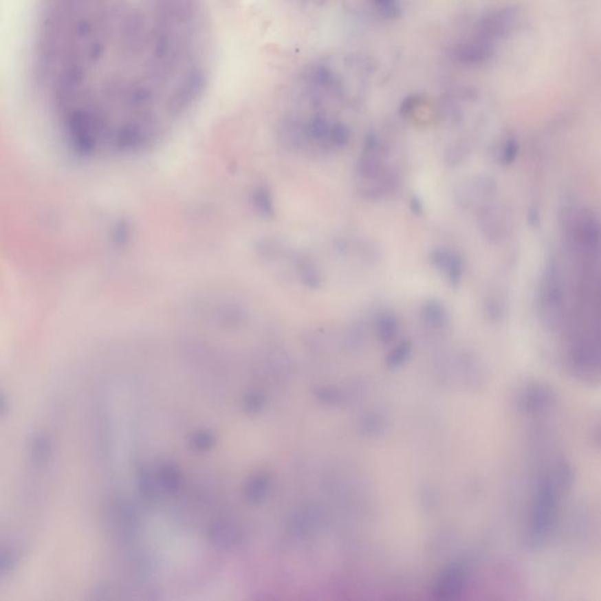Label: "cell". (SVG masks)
Listing matches in <instances>:
<instances>
[{
  "instance_id": "30bf717a",
  "label": "cell",
  "mask_w": 601,
  "mask_h": 601,
  "mask_svg": "<svg viewBox=\"0 0 601 601\" xmlns=\"http://www.w3.org/2000/svg\"><path fill=\"white\" fill-rule=\"evenodd\" d=\"M382 16L386 19H398L401 18L402 10L400 0H373Z\"/></svg>"
},
{
  "instance_id": "52a82bcc",
  "label": "cell",
  "mask_w": 601,
  "mask_h": 601,
  "mask_svg": "<svg viewBox=\"0 0 601 601\" xmlns=\"http://www.w3.org/2000/svg\"><path fill=\"white\" fill-rule=\"evenodd\" d=\"M331 122H329L325 118L316 116L310 120L308 124H305L308 140L314 141L317 144L328 146L329 134L331 129Z\"/></svg>"
},
{
  "instance_id": "277c9868",
  "label": "cell",
  "mask_w": 601,
  "mask_h": 601,
  "mask_svg": "<svg viewBox=\"0 0 601 601\" xmlns=\"http://www.w3.org/2000/svg\"><path fill=\"white\" fill-rule=\"evenodd\" d=\"M516 19V12L510 8H501L486 13L479 21L481 36L490 41L499 39L506 36L513 26Z\"/></svg>"
},
{
  "instance_id": "3957f363",
  "label": "cell",
  "mask_w": 601,
  "mask_h": 601,
  "mask_svg": "<svg viewBox=\"0 0 601 601\" xmlns=\"http://www.w3.org/2000/svg\"><path fill=\"white\" fill-rule=\"evenodd\" d=\"M429 261L451 287L459 285L464 275V262L457 252L449 248L433 249L430 253Z\"/></svg>"
},
{
  "instance_id": "7a4b0ae2",
  "label": "cell",
  "mask_w": 601,
  "mask_h": 601,
  "mask_svg": "<svg viewBox=\"0 0 601 601\" xmlns=\"http://www.w3.org/2000/svg\"><path fill=\"white\" fill-rule=\"evenodd\" d=\"M494 54L493 41L484 36H477L469 41H461L453 48L455 59L463 65L477 66L483 65Z\"/></svg>"
},
{
  "instance_id": "5b68a950",
  "label": "cell",
  "mask_w": 601,
  "mask_h": 601,
  "mask_svg": "<svg viewBox=\"0 0 601 601\" xmlns=\"http://www.w3.org/2000/svg\"><path fill=\"white\" fill-rule=\"evenodd\" d=\"M421 318L430 328L443 329L449 325L448 309L438 300H426L422 305Z\"/></svg>"
},
{
  "instance_id": "4fadbf2b",
  "label": "cell",
  "mask_w": 601,
  "mask_h": 601,
  "mask_svg": "<svg viewBox=\"0 0 601 601\" xmlns=\"http://www.w3.org/2000/svg\"><path fill=\"white\" fill-rule=\"evenodd\" d=\"M417 104H418V98L417 96H408L406 99H405L401 105V111L402 116H409L411 113L415 111V109L417 107Z\"/></svg>"
},
{
  "instance_id": "7c38bea8",
  "label": "cell",
  "mask_w": 601,
  "mask_h": 601,
  "mask_svg": "<svg viewBox=\"0 0 601 601\" xmlns=\"http://www.w3.org/2000/svg\"><path fill=\"white\" fill-rule=\"evenodd\" d=\"M315 80L322 86H330L334 81L333 73L327 67H320L315 72Z\"/></svg>"
},
{
  "instance_id": "ba28073f",
  "label": "cell",
  "mask_w": 601,
  "mask_h": 601,
  "mask_svg": "<svg viewBox=\"0 0 601 601\" xmlns=\"http://www.w3.org/2000/svg\"><path fill=\"white\" fill-rule=\"evenodd\" d=\"M398 331V320L390 312L380 314L376 320V333L382 341H391Z\"/></svg>"
},
{
  "instance_id": "6da1fadb",
  "label": "cell",
  "mask_w": 601,
  "mask_h": 601,
  "mask_svg": "<svg viewBox=\"0 0 601 601\" xmlns=\"http://www.w3.org/2000/svg\"><path fill=\"white\" fill-rule=\"evenodd\" d=\"M204 0H43L36 76L89 149L147 144L206 84Z\"/></svg>"
},
{
  "instance_id": "9c48e42d",
  "label": "cell",
  "mask_w": 601,
  "mask_h": 601,
  "mask_svg": "<svg viewBox=\"0 0 601 601\" xmlns=\"http://www.w3.org/2000/svg\"><path fill=\"white\" fill-rule=\"evenodd\" d=\"M351 131L343 122H334L329 134L328 146L333 149H343L350 142Z\"/></svg>"
},
{
  "instance_id": "8fae6325",
  "label": "cell",
  "mask_w": 601,
  "mask_h": 601,
  "mask_svg": "<svg viewBox=\"0 0 601 601\" xmlns=\"http://www.w3.org/2000/svg\"><path fill=\"white\" fill-rule=\"evenodd\" d=\"M466 154H468L466 146L463 144H456L452 147H449L448 151H445V162L449 166H457L464 160Z\"/></svg>"
},
{
  "instance_id": "5bb4252c",
  "label": "cell",
  "mask_w": 601,
  "mask_h": 601,
  "mask_svg": "<svg viewBox=\"0 0 601 601\" xmlns=\"http://www.w3.org/2000/svg\"><path fill=\"white\" fill-rule=\"evenodd\" d=\"M410 209L415 215H421L424 212V206L421 199L418 197H413L410 199Z\"/></svg>"
},
{
  "instance_id": "8992f818",
  "label": "cell",
  "mask_w": 601,
  "mask_h": 601,
  "mask_svg": "<svg viewBox=\"0 0 601 601\" xmlns=\"http://www.w3.org/2000/svg\"><path fill=\"white\" fill-rule=\"evenodd\" d=\"M297 274L300 277V282L307 288L318 289L323 283V275L321 269L314 262L310 257L300 256L295 260Z\"/></svg>"
}]
</instances>
